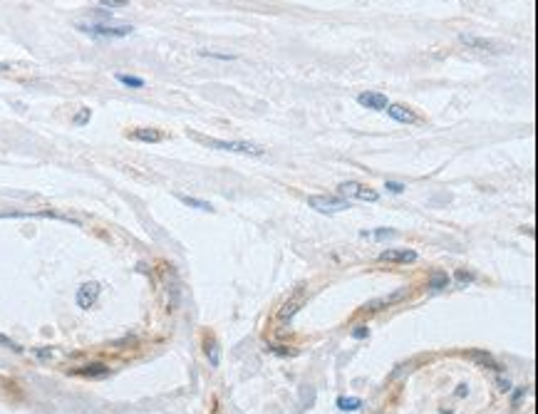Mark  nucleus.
<instances>
[{
	"label": "nucleus",
	"instance_id": "nucleus-1",
	"mask_svg": "<svg viewBox=\"0 0 538 414\" xmlns=\"http://www.w3.org/2000/svg\"><path fill=\"white\" fill-rule=\"evenodd\" d=\"M77 30L92 35V38H109V40H119L132 35V25H107V23H80Z\"/></svg>",
	"mask_w": 538,
	"mask_h": 414
},
{
	"label": "nucleus",
	"instance_id": "nucleus-2",
	"mask_svg": "<svg viewBox=\"0 0 538 414\" xmlns=\"http://www.w3.org/2000/svg\"><path fill=\"white\" fill-rule=\"evenodd\" d=\"M201 144L211 146V149H221V151H233V154H251V156H263V146L251 144V141H224V139H206V137H196Z\"/></svg>",
	"mask_w": 538,
	"mask_h": 414
},
{
	"label": "nucleus",
	"instance_id": "nucleus-3",
	"mask_svg": "<svg viewBox=\"0 0 538 414\" xmlns=\"http://www.w3.org/2000/svg\"><path fill=\"white\" fill-rule=\"evenodd\" d=\"M308 206L315 209V211H320V214H340V211L350 209V198H342V196H310Z\"/></svg>",
	"mask_w": 538,
	"mask_h": 414
},
{
	"label": "nucleus",
	"instance_id": "nucleus-4",
	"mask_svg": "<svg viewBox=\"0 0 538 414\" xmlns=\"http://www.w3.org/2000/svg\"><path fill=\"white\" fill-rule=\"evenodd\" d=\"M337 188H340L342 198H360V201H370V203H375V201L380 198L377 191L367 188L365 184H357V181H345V184H340Z\"/></svg>",
	"mask_w": 538,
	"mask_h": 414
},
{
	"label": "nucleus",
	"instance_id": "nucleus-5",
	"mask_svg": "<svg viewBox=\"0 0 538 414\" xmlns=\"http://www.w3.org/2000/svg\"><path fill=\"white\" fill-rule=\"evenodd\" d=\"M99 290H102V285H99V283H85V285L77 290V305H80V308H85V310H90V308L97 303V298H99Z\"/></svg>",
	"mask_w": 538,
	"mask_h": 414
},
{
	"label": "nucleus",
	"instance_id": "nucleus-6",
	"mask_svg": "<svg viewBox=\"0 0 538 414\" xmlns=\"http://www.w3.org/2000/svg\"><path fill=\"white\" fill-rule=\"evenodd\" d=\"M357 102H360L362 107H367V109H375V112H385L387 109V94H382V92H360L357 94Z\"/></svg>",
	"mask_w": 538,
	"mask_h": 414
},
{
	"label": "nucleus",
	"instance_id": "nucleus-7",
	"mask_svg": "<svg viewBox=\"0 0 538 414\" xmlns=\"http://www.w3.org/2000/svg\"><path fill=\"white\" fill-rule=\"evenodd\" d=\"M380 261H387V263H414L417 261V253L414 251H407V248H387L380 253Z\"/></svg>",
	"mask_w": 538,
	"mask_h": 414
},
{
	"label": "nucleus",
	"instance_id": "nucleus-8",
	"mask_svg": "<svg viewBox=\"0 0 538 414\" xmlns=\"http://www.w3.org/2000/svg\"><path fill=\"white\" fill-rule=\"evenodd\" d=\"M395 122H402V124H414L417 122V114L409 109V107H402V104H387V109H385Z\"/></svg>",
	"mask_w": 538,
	"mask_h": 414
},
{
	"label": "nucleus",
	"instance_id": "nucleus-9",
	"mask_svg": "<svg viewBox=\"0 0 538 414\" xmlns=\"http://www.w3.org/2000/svg\"><path fill=\"white\" fill-rule=\"evenodd\" d=\"M459 40H461L464 45L474 47V50H484V52H501L496 43H491V40H484V38H474V35H461Z\"/></svg>",
	"mask_w": 538,
	"mask_h": 414
},
{
	"label": "nucleus",
	"instance_id": "nucleus-10",
	"mask_svg": "<svg viewBox=\"0 0 538 414\" xmlns=\"http://www.w3.org/2000/svg\"><path fill=\"white\" fill-rule=\"evenodd\" d=\"M132 139L146 141V144H156V141L164 139V134H161L159 129H134V132H132Z\"/></svg>",
	"mask_w": 538,
	"mask_h": 414
},
{
	"label": "nucleus",
	"instance_id": "nucleus-11",
	"mask_svg": "<svg viewBox=\"0 0 538 414\" xmlns=\"http://www.w3.org/2000/svg\"><path fill=\"white\" fill-rule=\"evenodd\" d=\"M77 374H82V377H104V374H109V367L99 365V362H92V365H85L82 369H77Z\"/></svg>",
	"mask_w": 538,
	"mask_h": 414
},
{
	"label": "nucleus",
	"instance_id": "nucleus-12",
	"mask_svg": "<svg viewBox=\"0 0 538 414\" xmlns=\"http://www.w3.org/2000/svg\"><path fill=\"white\" fill-rule=\"evenodd\" d=\"M206 357L211 362V367H219L221 365V347L216 340H206Z\"/></svg>",
	"mask_w": 538,
	"mask_h": 414
},
{
	"label": "nucleus",
	"instance_id": "nucleus-13",
	"mask_svg": "<svg viewBox=\"0 0 538 414\" xmlns=\"http://www.w3.org/2000/svg\"><path fill=\"white\" fill-rule=\"evenodd\" d=\"M362 407V399L360 397H340L337 399V409L340 412H355V409H360Z\"/></svg>",
	"mask_w": 538,
	"mask_h": 414
},
{
	"label": "nucleus",
	"instance_id": "nucleus-14",
	"mask_svg": "<svg viewBox=\"0 0 538 414\" xmlns=\"http://www.w3.org/2000/svg\"><path fill=\"white\" fill-rule=\"evenodd\" d=\"M179 201L186 203V206H191V209H199V211H214L211 203H206V201H201V198H194V196H181V193H179Z\"/></svg>",
	"mask_w": 538,
	"mask_h": 414
},
{
	"label": "nucleus",
	"instance_id": "nucleus-15",
	"mask_svg": "<svg viewBox=\"0 0 538 414\" xmlns=\"http://www.w3.org/2000/svg\"><path fill=\"white\" fill-rule=\"evenodd\" d=\"M360 236H362V238H377V241H382V238L397 236V231H392V229H377V231H362Z\"/></svg>",
	"mask_w": 538,
	"mask_h": 414
},
{
	"label": "nucleus",
	"instance_id": "nucleus-16",
	"mask_svg": "<svg viewBox=\"0 0 538 414\" xmlns=\"http://www.w3.org/2000/svg\"><path fill=\"white\" fill-rule=\"evenodd\" d=\"M117 80H119L122 85L132 87V90H141V87H144V80H141V77H132V75H122V72H117Z\"/></svg>",
	"mask_w": 538,
	"mask_h": 414
},
{
	"label": "nucleus",
	"instance_id": "nucleus-17",
	"mask_svg": "<svg viewBox=\"0 0 538 414\" xmlns=\"http://www.w3.org/2000/svg\"><path fill=\"white\" fill-rule=\"evenodd\" d=\"M471 357L476 360V362H481V365H489V367H493V369H501L496 362H493V357L489 355V352H481V350H474L471 352Z\"/></svg>",
	"mask_w": 538,
	"mask_h": 414
},
{
	"label": "nucleus",
	"instance_id": "nucleus-18",
	"mask_svg": "<svg viewBox=\"0 0 538 414\" xmlns=\"http://www.w3.org/2000/svg\"><path fill=\"white\" fill-rule=\"evenodd\" d=\"M449 285V278L444 276V273H437V276H432V280H429V288L432 290H442V288H447Z\"/></svg>",
	"mask_w": 538,
	"mask_h": 414
},
{
	"label": "nucleus",
	"instance_id": "nucleus-19",
	"mask_svg": "<svg viewBox=\"0 0 538 414\" xmlns=\"http://www.w3.org/2000/svg\"><path fill=\"white\" fill-rule=\"evenodd\" d=\"M201 57H214V60H236V55H228V52H214V50H199Z\"/></svg>",
	"mask_w": 538,
	"mask_h": 414
},
{
	"label": "nucleus",
	"instance_id": "nucleus-20",
	"mask_svg": "<svg viewBox=\"0 0 538 414\" xmlns=\"http://www.w3.org/2000/svg\"><path fill=\"white\" fill-rule=\"evenodd\" d=\"M102 8H109V10H117V8H127L129 0H99Z\"/></svg>",
	"mask_w": 538,
	"mask_h": 414
},
{
	"label": "nucleus",
	"instance_id": "nucleus-21",
	"mask_svg": "<svg viewBox=\"0 0 538 414\" xmlns=\"http://www.w3.org/2000/svg\"><path fill=\"white\" fill-rule=\"evenodd\" d=\"M90 117H92V112H90V109H82V112H77V114H75L72 124H75V127H82V124H87V122H90Z\"/></svg>",
	"mask_w": 538,
	"mask_h": 414
},
{
	"label": "nucleus",
	"instance_id": "nucleus-22",
	"mask_svg": "<svg viewBox=\"0 0 538 414\" xmlns=\"http://www.w3.org/2000/svg\"><path fill=\"white\" fill-rule=\"evenodd\" d=\"M370 335V327L367 325H355V330H352V337L355 340H362V337H367Z\"/></svg>",
	"mask_w": 538,
	"mask_h": 414
},
{
	"label": "nucleus",
	"instance_id": "nucleus-23",
	"mask_svg": "<svg viewBox=\"0 0 538 414\" xmlns=\"http://www.w3.org/2000/svg\"><path fill=\"white\" fill-rule=\"evenodd\" d=\"M0 345H5V347H10L13 352H23V347H20L18 342H13L10 337H5V335H0Z\"/></svg>",
	"mask_w": 538,
	"mask_h": 414
},
{
	"label": "nucleus",
	"instance_id": "nucleus-24",
	"mask_svg": "<svg viewBox=\"0 0 538 414\" xmlns=\"http://www.w3.org/2000/svg\"><path fill=\"white\" fill-rule=\"evenodd\" d=\"M385 188H390L392 193H402V191H404V184H400V181H387Z\"/></svg>",
	"mask_w": 538,
	"mask_h": 414
},
{
	"label": "nucleus",
	"instance_id": "nucleus-25",
	"mask_svg": "<svg viewBox=\"0 0 538 414\" xmlns=\"http://www.w3.org/2000/svg\"><path fill=\"white\" fill-rule=\"evenodd\" d=\"M298 308H295V303H290V305H285V310H280V320H285V318H290L293 313H295Z\"/></svg>",
	"mask_w": 538,
	"mask_h": 414
},
{
	"label": "nucleus",
	"instance_id": "nucleus-26",
	"mask_svg": "<svg viewBox=\"0 0 538 414\" xmlns=\"http://www.w3.org/2000/svg\"><path fill=\"white\" fill-rule=\"evenodd\" d=\"M498 384H501L498 389H503V392H508V389H511V384H508V379H498Z\"/></svg>",
	"mask_w": 538,
	"mask_h": 414
},
{
	"label": "nucleus",
	"instance_id": "nucleus-27",
	"mask_svg": "<svg viewBox=\"0 0 538 414\" xmlns=\"http://www.w3.org/2000/svg\"><path fill=\"white\" fill-rule=\"evenodd\" d=\"M35 355H38V357H50V350H38Z\"/></svg>",
	"mask_w": 538,
	"mask_h": 414
},
{
	"label": "nucleus",
	"instance_id": "nucleus-28",
	"mask_svg": "<svg viewBox=\"0 0 538 414\" xmlns=\"http://www.w3.org/2000/svg\"><path fill=\"white\" fill-rule=\"evenodd\" d=\"M5 70H8V65H5V62H0V72H5Z\"/></svg>",
	"mask_w": 538,
	"mask_h": 414
}]
</instances>
